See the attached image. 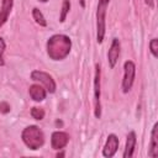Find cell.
Here are the masks:
<instances>
[{
    "label": "cell",
    "mask_w": 158,
    "mask_h": 158,
    "mask_svg": "<svg viewBox=\"0 0 158 158\" xmlns=\"http://www.w3.org/2000/svg\"><path fill=\"white\" fill-rule=\"evenodd\" d=\"M72 49V40L65 35H53L47 41V54L53 60L64 59Z\"/></svg>",
    "instance_id": "obj_1"
},
{
    "label": "cell",
    "mask_w": 158,
    "mask_h": 158,
    "mask_svg": "<svg viewBox=\"0 0 158 158\" xmlns=\"http://www.w3.org/2000/svg\"><path fill=\"white\" fill-rule=\"evenodd\" d=\"M21 138H22L23 143L32 151L38 149L44 143V135H43L42 130L35 125H30V126L25 127L21 133Z\"/></svg>",
    "instance_id": "obj_2"
},
{
    "label": "cell",
    "mask_w": 158,
    "mask_h": 158,
    "mask_svg": "<svg viewBox=\"0 0 158 158\" xmlns=\"http://www.w3.org/2000/svg\"><path fill=\"white\" fill-rule=\"evenodd\" d=\"M110 0H99L98 10H96V41L98 43H102L106 31V9Z\"/></svg>",
    "instance_id": "obj_3"
},
{
    "label": "cell",
    "mask_w": 158,
    "mask_h": 158,
    "mask_svg": "<svg viewBox=\"0 0 158 158\" xmlns=\"http://www.w3.org/2000/svg\"><path fill=\"white\" fill-rule=\"evenodd\" d=\"M100 75L101 69L100 65H95V75H94V115L96 118L101 117V104H100V96H101V84H100Z\"/></svg>",
    "instance_id": "obj_4"
},
{
    "label": "cell",
    "mask_w": 158,
    "mask_h": 158,
    "mask_svg": "<svg viewBox=\"0 0 158 158\" xmlns=\"http://www.w3.org/2000/svg\"><path fill=\"white\" fill-rule=\"evenodd\" d=\"M136 74V65L132 60H126L123 64V79H122V91L128 93L132 89Z\"/></svg>",
    "instance_id": "obj_5"
},
{
    "label": "cell",
    "mask_w": 158,
    "mask_h": 158,
    "mask_svg": "<svg viewBox=\"0 0 158 158\" xmlns=\"http://www.w3.org/2000/svg\"><path fill=\"white\" fill-rule=\"evenodd\" d=\"M31 79L43 84L47 91H49V93H54L56 91V88H57L56 86V81L48 73L42 72V70H33L31 73Z\"/></svg>",
    "instance_id": "obj_6"
},
{
    "label": "cell",
    "mask_w": 158,
    "mask_h": 158,
    "mask_svg": "<svg viewBox=\"0 0 158 158\" xmlns=\"http://www.w3.org/2000/svg\"><path fill=\"white\" fill-rule=\"evenodd\" d=\"M69 142V135L63 131H56L51 136V146L53 149H63Z\"/></svg>",
    "instance_id": "obj_7"
},
{
    "label": "cell",
    "mask_w": 158,
    "mask_h": 158,
    "mask_svg": "<svg viewBox=\"0 0 158 158\" xmlns=\"http://www.w3.org/2000/svg\"><path fill=\"white\" fill-rule=\"evenodd\" d=\"M117 148H118V138H117L116 135L111 133V135L107 136L106 143L102 148V156L107 157V158H111L117 152Z\"/></svg>",
    "instance_id": "obj_8"
},
{
    "label": "cell",
    "mask_w": 158,
    "mask_h": 158,
    "mask_svg": "<svg viewBox=\"0 0 158 158\" xmlns=\"http://www.w3.org/2000/svg\"><path fill=\"white\" fill-rule=\"evenodd\" d=\"M120 51H121V46H120V41L117 38H114L110 46V49L107 52V60H109V65L110 68H114L117 63L118 56H120Z\"/></svg>",
    "instance_id": "obj_9"
},
{
    "label": "cell",
    "mask_w": 158,
    "mask_h": 158,
    "mask_svg": "<svg viewBox=\"0 0 158 158\" xmlns=\"http://www.w3.org/2000/svg\"><path fill=\"white\" fill-rule=\"evenodd\" d=\"M148 156L151 158L158 157V123H154L151 133V142L148 147Z\"/></svg>",
    "instance_id": "obj_10"
},
{
    "label": "cell",
    "mask_w": 158,
    "mask_h": 158,
    "mask_svg": "<svg viewBox=\"0 0 158 158\" xmlns=\"http://www.w3.org/2000/svg\"><path fill=\"white\" fill-rule=\"evenodd\" d=\"M28 94H30V96H31V99H32L33 101L40 102V101H42V100L46 99L47 90H46L43 86H41L40 84H33V85L30 86Z\"/></svg>",
    "instance_id": "obj_11"
},
{
    "label": "cell",
    "mask_w": 158,
    "mask_h": 158,
    "mask_svg": "<svg viewBox=\"0 0 158 158\" xmlns=\"http://www.w3.org/2000/svg\"><path fill=\"white\" fill-rule=\"evenodd\" d=\"M136 133L133 131H131L127 135V139H126V146H125V152H123V158H131L133 156L135 148H136Z\"/></svg>",
    "instance_id": "obj_12"
},
{
    "label": "cell",
    "mask_w": 158,
    "mask_h": 158,
    "mask_svg": "<svg viewBox=\"0 0 158 158\" xmlns=\"http://www.w3.org/2000/svg\"><path fill=\"white\" fill-rule=\"evenodd\" d=\"M12 6H14V0H2L1 9H0V27H2L4 23L7 21L11 14Z\"/></svg>",
    "instance_id": "obj_13"
},
{
    "label": "cell",
    "mask_w": 158,
    "mask_h": 158,
    "mask_svg": "<svg viewBox=\"0 0 158 158\" xmlns=\"http://www.w3.org/2000/svg\"><path fill=\"white\" fill-rule=\"evenodd\" d=\"M32 17H33V20L36 21V23H38L40 26H42V27H46V26H47V21H46V19H44L43 14H42L37 7H35V9L32 10Z\"/></svg>",
    "instance_id": "obj_14"
},
{
    "label": "cell",
    "mask_w": 158,
    "mask_h": 158,
    "mask_svg": "<svg viewBox=\"0 0 158 158\" xmlns=\"http://www.w3.org/2000/svg\"><path fill=\"white\" fill-rule=\"evenodd\" d=\"M69 10H70V1L69 0H63V4H62V10H60V14H59V21L60 22H64L68 14H69Z\"/></svg>",
    "instance_id": "obj_15"
},
{
    "label": "cell",
    "mask_w": 158,
    "mask_h": 158,
    "mask_svg": "<svg viewBox=\"0 0 158 158\" xmlns=\"http://www.w3.org/2000/svg\"><path fill=\"white\" fill-rule=\"evenodd\" d=\"M31 116L35 118V120H43L44 117V110L42 107H37V106H33L31 109Z\"/></svg>",
    "instance_id": "obj_16"
},
{
    "label": "cell",
    "mask_w": 158,
    "mask_h": 158,
    "mask_svg": "<svg viewBox=\"0 0 158 158\" xmlns=\"http://www.w3.org/2000/svg\"><path fill=\"white\" fill-rule=\"evenodd\" d=\"M149 49H151V53L153 54L154 58L158 57V40L157 38H152L151 42H149Z\"/></svg>",
    "instance_id": "obj_17"
},
{
    "label": "cell",
    "mask_w": 158,
    "mask_h": 158,
    "mask_svg": "<svg viewBox=\"0 0 158 158\" xmlns=\"http://www.w3.org/2000/svg\"><path fill=\"white\" fill-rule=\"evenodd\" d=\"M5 48H6L5 41L0 37V65H4L5 64V62H4V52H5Z\"/></svg>",
    "instance_id": "obj_18"
},
{
    "label": "cell",
    "mask_w": 158,
    "mask_h": 158,
    "mask_svg": "<svg viewBox=\"0 0 158 158\" xmlns=\"http://www.w3.org/2000/svg\"><path fill=\"white\" fill-rule=\"evenodd\" d=\"M10 110H11V107L6 101H1L0 102V112L1 114H7V112H10Z\"/></svg>",
    "instance_id": "obj_19"
},
{
    "label": "cell",
    "mask_w": 158,
    "mask_h": 158,
    "mask_svg": "<svg viewBox=\"0 0 158 158\" xmlns=\"http://www.w3.org/2000/svg\"><path fill=\"white\" fill-rule=\"evenodd\" d=\"M144 2H146L149 7H153V0H144Z\"/></svg>",
    "instance_id": "obj_20"
},
{
    "label": "cell",
    "mask_w": 158,
    "mask_h": 158,
    "mask_svg": "<svg viewBox=\"0 0 158 158\" xmlns=\"http://www.w3.org/2000/svg\"><path fill=\"white\" fill-rule=\"evenodd\" d=\"M79 2L81 5V7H85V0H79Z\"/></svg>",
    "instance_id": "obj_21"
},
{
    "label": "cell",
    "mask_w": 158,
    "mask_h": 158,
    "mask_svg": "<svg viewBox=\"0 0 158 158\" xmlns=\"http://www.w3.org/2000/svg\"><path fill=\"white\" fill-rule=\"evenodd\" d=\"M56 125H57V126H58V125H59V126H62L63 123H62V121H56Z\"/></svg>",
    "instance_id": "obj_22"
},
{
    "label": "cell",
    "mask_w": 158,
    "mask_h": 158,
    "mask_svg": "<svg viewBox=\"0 0 158 158\" xmlns=\"http://www.w3.org/2000/svg\"><path fill=\"white\" fill-rule=\"evenodd\" d=\"M40 1H42V2H47L48 0H40Z\"/></svg>",
    "instance_id": "obj_23"
}]
</instances>
